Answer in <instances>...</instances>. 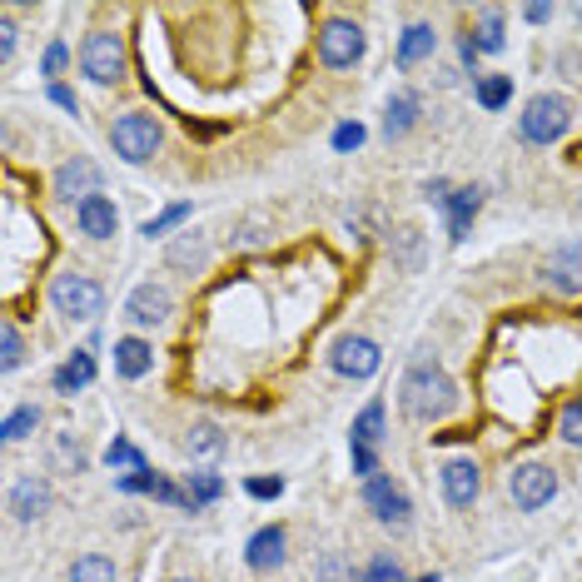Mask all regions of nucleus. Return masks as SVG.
I'll return each instance as SVG.
<instances>
[{
    "label": "nucleus",
    "instance_id": "9",
    "mask_svg": "<svg viewBox=\"0 0 582 582\" xmlns=\"http://www.w3.org/2000/svg\"><path fill=\"white\" fill-rule=\"evenodd\" d=\"M329 364H334V374H344V378H374L378 364H384V354H378L374 339L344 334L334 349H329Z\"/></svg>",
    "mask_w": 582,
    "mask_h": 582
},
{
    "label": "nucleus",
    "instance_id": "34",
    "mask_svg": "<svg viewBox=\"0 0 582 582\" xmlns=\"http://www.w3.org/2000/svg\"><path fill=\"white\" fill-rule=\"evenodd\" d=\"M364 582H403V568L388 558V552H378V558L364 568Z\"/></svg>",
    "mask_w": 582,
    "mask_h": 582
},
{
    "label": "nucleus",
    "instance_id": "36",
    "mask_svg": "<svg viewBox=\"0 0 582 582\" xmlns=\"http://www.w3.org/2000/svg\"><path fill=\"white\" fill-rule=\"evenodd\" d=\"M562 443H582V399L578 403H568V409H562Z\"/></svg>",
    "mask_w": 582,
    "mask_h": 582
},
{
    "label": "nucleus",
    "instance_id": "30",
    "mask_svg": "<svg viewBox=\"0 0 582 582\" xmlns=\"http://www.w3.org/2000/svg\"><path fill=\"white\" fill-rule=\"evenodd\" d=\"M184 493H190V507H205L225 493V483H219V473H190L184 478Z\"/></svg>",
    "mask_w": 582,
    "mask_h": 582
},
{
    "label": "nucleus",
    "instance_id": "20",
    "mask_svg": "<svg viewBox=\"0 0 582 582\" xmlns=\"http://www.w3.org/2000/svg\"><path fill=\"white\" fill-rule=\"evenodd\" d=\"M155 368V349L145 339H115V374L119 378H145Z\"/></svg>",
    "mask_w": 582,
    "mask_h": 582
},
{
    "label": "nucleus",
    "instance_id": "25",
    "mask_svg": "<svg viewBox=\"0 0 582 582\" xmlns=\"http://www.w3.org/2000/svg\"><path fill=\"white\" fill-rule=\"evenodd\" d=\"M35 429H41V409H35V403H21V409L5 413V423H0V438H5V443H21V438H31Z\"/></svg>",
    "mask_w": 582,
    "mask_h": 582
},
{
    "label": "nucleus",
    "instance_id": "31",
    "mask_svg": "<svg viewBox=\"0 0 582 582\" xmlns=\"http://www.w3.org/2000/svg\"><path fill=\"white\" fill-rule=\"evenodd\" d=\"M319 582H364V572L344 558V552H323L319 562Z\"/></svg>",
    "mask_w": 582,
    "mask_h": 582
},
{
    "label": "nucleus",
    "instance_id": "35",
    "mask_svg": "<svg viewBox=\"0 0 582 582\" xmlns=\"http://www.w3.org/2000/svg\"><path fill=\"white\" fill-rule=\"evenodd\" d=\"M184 219H190V205H170V209H164V215L160 219H150V225H145L140 229V235H164V229H174V225H184Z\"/></svg>",
    "mask_w": 582,
    "mask_h": 582
},
{
    "label": "nucleus",
    "instance_id": "42",
    "mask_svg": "<svg viewBox=\"0 0 582 582\" xmlns=\"http://www.w3.org/2000/svg\"><path fill=\"white\" fill-rule=\"evenodd\" d=\"M50 100H55V105H60V110H70V115H80L76 95H70V90H65V85H50Z\"/></svg>",
    "mask_w": 582,
    "mask_h": 582
},
{
    "label": "nucleus",
    "instance_id": "12",
    "mask_svg": "<svg viewBox=\"0 0 582 582\" xmlns=\"http://www.w3.org/2000/svg\"><path fill=\"white\" fill-rule=\"evenodd\" d=\"M443 483V498H448V507H473L478 488H483V473H478L473 458H448L438 473Z\"/></svg>",
    "mask_w": 582,
    "mask_h": 582
},
{
    "label": "nucleus",
    "instance_id": "23",
    "mask_svg": "<svg viewBox=\"0 0 582 582\" xmlns=\"http://www.w3.org/2000/svg\"><path fill=\"white\" fill-rule=\"evenodd\" d=\"M433 50H438V35H433V25H409V31L399 35V70L429 60Z\"/></svg>",
    "mask_w": 582,
    "mask_h": 582
},
{
    "label": "nucleus",
    "instance_id": "22",
    "mask_svg": "<svg viewBox=\"0 0 582 582\" xmlns=\"http://www.w3.org/2000/svg\"><path fill=\"white\" fill-rule=\"evenodd\" d=\"M413 125H419V95L399 90V95L388 100V110H384V135H388V140H403Z\"/></svg>",
    "mask_w": 582,
    "mask_h": 582
},
{
    "label": "nucleus",
    "instance_id": "24",
    "mask_svg": "<svg viewBox=\"0 0 582 582\" xmlns=\"http://www.w3.org/2000/svg\"><path fill=\"white\" fill-rule=\"evenodd\" d=\"M70 582H119V568L105 552H85V558H76V568H70Z\"/></svg>",
    "mask_w": 582,
    "mask_h": 582
},
{
    "label": "nucleus",
    "instance_id": "37",
    "mask_svg": "<svg viewBox=\"0 0 582 582\" xmlns=\"http://www.w3.org/2000/svg\"><path fill=\"white\" fill-rule=\"evenodd\" d=\"M349 453H354V473L364 478H378V458H374V448H364V443H349Z\"/></svg>",
    "mask_w": 582,
    "mask_h": 582
},
{
    "label": "nucleus",
    "instance_id": "33",
    "mask_svg": "<svg viewBox=\"0 0 582 582\" xmlns=\"http://www.w3.org/2000/svg\"><path fill=\"white\" fill-rule=\"evenodd\" d=\"M105 464H110V468H129V473H140V468H145V453L135 448V443L115 438V443L105 448Z\"/></svg>",
    "mask_w": 582,
    "mask_h": 582
},
{
    "label": "nucleus",
    "instance_id": "5",
    "mask_svg": "<svg viewBox=\"0 0 582 582\" xmlns=\"http://www.w3.org/2000/svg\"><path fill=\"white\" fill-rule=\"evenodd\" d=\"M80 70H85L95 85H115L125 76V45L115 31H90L80 45Z\"/></svg>",
    "mask_w": 582,
    "mask_h": 582
},
{
    "label": "nucleus",
    "instance_id": "13",
    "mask_svg": "<svg viewBox=\"0 0 582 582\" xmlns=\"http://www.w3.org/2000/svg\"><path fill=\"white\" fill-rule=\"evenodd\" d=\"M209 264V239L194 235V229H184V235H174L170 244H164V270L174 274H199Z\"/></svg>",
    "mask_w": 582,
    "mask_h": 582
},
{
    "label": "nucleus",
    "instance_id": "18",
    "mask_svg": "<svg viewBox=\"0 0 582 582\" xmlns=\"http://www.w3.org/2000/svg\"><path fill=\"white\" fill-rule=\"evenodd\" d=\"M244 562L249 572H274L284 562V528L279 523H270V528H259L254 538L244 543Z\"/></svg>",
    "mask_w": 582,
    "mask_h": 582
},
{
    "label": "nucleus",
    "instance_id": "21",
    "mask_svg": "<svg viewBox=\"0 0 582 582\" xmlns=\"http://www.w3.org/2000/svg\"><path fill=\"white\" fill-rule=\"evenodd\" d=\"M184 453H190V458H199V464L219 458V453H225V429H219V423H209V419L190 423V433H184Z\"/></svg>",
    "mask_w": 582,
    "mask_h": 582
},
{
    "label": "nucleus",
    "instance_id": "45",
    "mask_svg": "<svg viewBox=\"0 0 582 582\" xmlns=\"http://www.w3.org/2000/svg\"><path fill=\"white\" fill-rule=\"evenodd\" d=\"M170 582H194V578H170Z\"/></svg>",
    "mask_w": 582,
    "mask_h": 582
},
{
    "label": "nucleus",
    "instance_id": "43",
    "mask_svg": "<svg viewBox=\"0 0 582 582\" xmlns=\"http://www.w3.org/2000/svg\"><path fill=\"white\" fill-rule=\"evenodd\" d=\"M0 55H5V60L15 55V25L11 21H0Z\"/></svg>",
    "mask_w": 582,
    "mask_h": 582
},
{
    "label": "nucleus",
    "instance_id": "44",
    "mask_svg": "<svg viewBox=\"0 0 582 582\" xmlns=\"http://www.w3.org/2000/svg\"><path fill=\"white\" fill-rule=\"evenodd\" d=\"M523 15H528L533 25H543V21H548V15H552V11H548V5H528V11H523Z\"/></svg>",
    "mask_w": 582,
    "mask_h": 582
},
{
    "label": "nucleus",
    "instance_id": "1",
    "mask_svg": "<svg viewBox=\"0 0 582 582\" xmlns=\"http://www.w3.org/2000/svg\"><path fill=\"white\" fill-rule=\"evenodd\" d=\"M399 403H403V413H409L413 423H438V419H448V413L458 409V384H453L433 358H419L399 384Z\"/></svg>",
    "mask_w": 582,
    "mask_h": 582
},
{
    "label": "nucleus",
    "instance_id": "41",
    "mask_svg": "<svg viewBox=\"0 0 582 582\" xmlns=\"http://www.w3.org/2000/svg\"><path fill=\"white\" fill-rule=\"evenodd\" d=\"M65 60H70V50H65L60 41H55L50 50H45V76H60V70H65Z\"/></svg>",
    "mask_w": 582,
    "mask_h": 582
},
{
    "label": "nucleus",
    "instance_id": "40",
    "mask_svg": "<svg viewBox=\"0 0 582 582\" xmlns=\"http://www.w3.org/2000/svg\"><path fill=\"white\" fill-rule=\"evenodd\" d=\"M235 244L239 249H259V244H264V225H254V219H249V225H239Z\"/></svg>",
    "mask_w": 582,
    "mask_h": 582
},
{
    "label": "nucleus",
    "instance_id": "15",
    "mask_svg": "<svg viewBox=\"0 0 582 582\" xmlns=\"http://www.w3.org/2000/svg\"><path fill=\"white\" fill-rule=\"evenodd\" d=\"M76 225L85 239H110L119 229V209L110 194H90V199H80L76 205Z\"/></svg>",
    "mask_w": 582,
    "mask_h": 582
},
{
    "label": "nucleus",
    "instance_id": "19",
    "mask_svg": "<svg viewBox=\"0 0 582 582\" xmlns=\"http://www.w3.org/2000/svg\"><path fill=\"white\" fill-rule=\"evenodd\" d=\"M90 378H95V354H90V349H76V354L55 368V393H65V399H70V393H80Z\"/></svg>",
    "mask_w": 582,
    "mask_h": 582
},
{
    "label": "nucleus",
    "instance_id": "27",
    "mask_svg": "<svg viewBox=\"0 0 582 582\" xmlns=\"http://www.w3.org/2000/svg\"><path fill=\"white\" fill-rule=\"evenodd\" d=\"M513 100V76H483L478 80V105L483 110H503Z\"/></svg>",
    "mask_w": 582,
    "mask_h": 582
},
{
    "label": "nucleus",
    "instance_id": "4",
    "mask_svg": "<svg viewBox=\"0 0 582 582\" xmlns=\"http://www.w3.org/2000/svg\"><path fill=\"white\" fill-rule=\"evenodd\" d=\"M160 119L155 115H119L115 125H110V145H115V155L125 164H145L155 160V150H160Z\"/></svg>",
    "mask_w": 582,
    "mask_h": 582
},
{
    "label": "nucleus",
    "instance_id": "2",
    "mask_svg": "<svg viewBox=\"0 0 582 582\" xmlns=\"http://www.w3.org/2000/svg\"><path fill=\"white\" fill-rule=\"evenodd\" d=\"M572 125V100L568 95H533L517 115V129H523V140L528 145H552L562 140Z\"/></svg>",
    "mask_w": 582,
    "mask_h": 582
},
{
    "label": "nucleus",
    "instance_id": "8",
    "mask_svg": "<svg viewBox=\"0 0 582 582\" xmlns=\"http://www.w3.org/2000/svg\"><path fill=\"white\" fill-rule=\"evenodd\" d=\"M364 503H368V513L384 523V528H409V517H413V503H409V493L403 488H393V478H368L364 483Z\"/></svg>",
    "mask_w": 582,
    "mask_h": 582
},
{
    "label": "nucleus",
    "instance_id": "10",
    "mask_svg": "<svg viewBox=\"0 0 582 582\" xmlns=\"http://www.w3.org/2000/svg\"><path fill=\"white\" fill-rule=\"evenodd\" d=\"M170 309H174V299H170V289L164 284H135L129 289V299H125V313H129V323H140V329H160L164 319H170Z\"/></svg>",
    "mask_w": 582,
    "mask_h": 582
},
{
    "label": "nucleus",
    "instance_id": "3",
    "mask_svg": "<svg viewBox=\"0 0 582 582\" xmlns=\"http://www.w3.org/2000/svg\"><path fill=\"white\" fill-rule=\"evenodd\" d=\"M50 304L65 319H100V313H105V289H100L90 274L65 270V274H55V284H50Z\"/></svg>",
    "mask_w": 582,
    "mask_h": 582
},
{
    "label": "nucleus",
    "instance_id": "32",
    "mask_svg": "<svg viewBox=\"0 0 582 582\" xmlns=\"http://www.w3.org/2000/svg\"><path fill=\"white\" fill-rule=\"evenodd\" d=\"M478 50H483V55H498V50H503V15H498V11H483V21H478Z\"/></svg>",
    "mask_w": 582,
    "mask_h": 582
},
{
    "label": "nucleus",
    "instance_id": "38",
    "mask_svg": "<svg viewBox=\"0 0 582 582\" xmlns=\"http://www.w3.org/2000/svg\"><path fill=\"white\" fill-rule=\"evenodd\" d=\"M364 145V125H339L334 129V150H358Z\"/></svg>",
    "mask_w": 582,
    "mask_h": 582
},
{
    "label": "nucleus",
    "instance_id": "16",
    "mask_svg": "<svg viewBox=\"0 0 582 582\" xmlns=\"http://www.w3.org/2000/svg\"><path fill=\"white\" fill-rule=\"evenodd\" d=\"M50 503H55V493H50V483L45 478H21V483L11 488V513L21 517V523H35V517H45L50 513Z\"/></svg>",
    "mask_w": 582,
    "mask_h": 582
},
{
    "label": "nucleus",
    "instance_id": "47",
    "mask_svg": "<svg viewBox=\"0 0 582 582\" xmlns=\"http://www.w3.org/2000/svg\"><path fill=\"white\" fill-rule=\"evenodd\" d=\"M578 21H582V5H578Z\"/></svg>",
    "mask_w": 582,
    "mask_h": 582
},
{
    "label": "nucleus",
    "instance_id": "28",
    "mask_svg": "<svg viewBox=\"0 0 582 582\" xmlns=\"http://www.w3.org/2000/svg\"><path fill=\"white\" fill-rule=\"evenodd\" d=\"M50 458H55V464H65L70 473H80V468H85V448H80L76 433H55V438H50Z\"/></svg>",
    "mask_w": 582,
    "mask_h": 582
},
{
    "label": "nucleus",
    "instance_id": "6",
    "mask_svg": "<svg viewBox=\"0 0 582 582\" xmlns=\"http://www.w3.org/2000/svg\"><path fill=\"white\" fill-rule=\"evenodd\" d=\"M364 31H358L354 21H323L319 31V60L329 65V70H349V65L364 60Z\"/></svg>",
    "mask_w": 582,
    "mask_h": 582
},
{
    "label": "nucleus",
    "instance_id": "17",
    "mask_svg": "<svg viewBox=\"0 0 582 582\" xmlns=\"http://www.w3.org/2000/svg\"><path fill=\"white\" fill-rule=\"evenodd\" d=\"M443 209H448V239L458 244V239H468L478 209H483V190H478V184H464V190L448 194V205H443Z\"/></svg>",
    "mask_w": 582,
    "mask_h": 582
},
{
    "label": "nucleus",
    "instance_id": "14",
    "mask_svg": "<svg viewBox=\"0 0 582 582\" xmlns=\"http://www.w3.org/2000/svg\"><path fill=\"white\" fill-rule=\"evenodd\" d=\"M55 194L60 199H90V194H100V164H90V160H65L60 170H55Z\"/></svg>",
    "mask_w": 582,
    "mask_h": 582
},
{
    "label": "nucleus",
    "instance_id": "46",
    "mask_svg": "<svg viewBox=\"0 0 582 582\" xmlns=\"http://www.w3.org/2000/svg\"><path fill=\"white\" fill-rule=\"evenodd\" d=\"M419 582H438V578H419Z\"/></svg>",
    "mask_w": 582,
    "mask_h": 582
},
{
    "label": "nucleus",
    "instance_id": "39",
    "mask_svg": "<svg viewBox=\"0 0 582 582\" xmlns=\"http://www.w3.org/2000/svg\"><path fill=\"white\" fill-rule=\"evenodd\" d=\"M249 498H279L284 493V478H249Z\"/></svg>",
    "mask_w": 582,
    "mask_h": 582
},
{
    "label": "nucleus",
    "instance_id": "29",
    "mask_svg": "<svg viewBox=\"0 0 582 582\" xmlns=\"http://www.w3.org/2000/svg\"><path fill=\"white\" fill-rule=\"evenodd\" d=\"M21 364H25V339H21V329L5 319V329H0V368H5V374H15Z\"/></svg>",
    "mask_w": 582,
    "mask_h": 582
},
{
    "label": "nucleus",
    "instance_id": "26",
    "mask_svg": "<svg viewBox=\"0 0 582 582\" xmlns=\"http://www.w3.org/2000/svg\"><path fill=\"white\" fill-rule=\"evenodd\" d=\"M384 438V403H368L364 413L354 419V433H349V443H364V448H374V443Z\"/></svg>",
    "mask_w": 582,
    "mask_h": 582
},
{
    "label": "nucleus",
    "instance_id": "7",
    "mask_svg": "<svg viewBox=\"0 0 582 582\" xmlns=\"http://www.w3.org/2000/svg\"><path fill=\"white\" fill-rule=\"evenodd\" d=\"M507 493H513V503L523 507V513H538L543 503H552L558 478H552L548 464H517L513 473H507Z\"/></svg>",
    "mask_w": 582,
    "mask_h": 582
},
{
    "label": "nucleus",
    "instance_id": "11",
    "mask_svg": "<svg viewBox=\"0 0 582 582\" xmlns=\"http://www.w3.org/2000/svg\"><path fill=\"white\" fill-rule=\"evenodd\" d=\"M543 279L558 294H582V239H568V244L552 249L548 264H543Z\"/></svg>",
    "mask_w": 582,
    "mask_h": 582
}]
</instances>
